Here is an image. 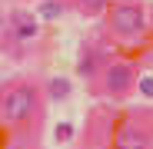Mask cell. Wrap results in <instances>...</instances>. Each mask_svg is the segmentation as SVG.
Listing matches in <instances>:
<instances>
[{
	"label": "cell",
	"mask_w": 153,
	"mask_h": 149,
	"mask_svg": "<svg viewBox=\"0 0 153 149\" xmlns=\"http://www.w3.org/2000/svg\"><path fill=\"white\" fill-rule=\"evenodd\" d=\"M43 103H47V93L37 80H13L10 86H4L0 119L10 129H27L30 123L37 126L43 116Z\"/></svg>",
	"instance_id": "obj_1"
},
{
	"label": "cell",
	"mask_w": 153,
	"mask_h": 149,
	"mask_svg": "<svg viewBox=\"0 0 153 149\" xmlns=\"http://www.w3.org/2000/svg\"><path fill=\"white\" fill-rule=\"evenodd\" d=\"M107 30L120 40H140L146 33V10L137 0H120L107 10Z\"/></svg>",
	"instance_id": "obj_2"
},
{
	"label": "cell",
	"mask_w": 153,
	"mask_h": 149,
	"mask_svg": "<svg viewBox=\"0 0 153 149\" xmlns=\"http://www.w3.org/2000/svg\"><path fill=\"white\" fill-rule=\"evenodd\" d=\"M137 90V70L126 60H110L103 66V73L93 80V93L107 96V99H123Z\"/></svg>",
	"instance_id": "obj_3"
},
{
	"label": "cell",
	"mask_w": 153,
	"mask_h": 149,
	"mask_svg": "<svg viewBox=\"0 0 153 149\" xmlns=\"http://www.w3.org/2000/svg\"><path fill=\"white\" fill-rule=\"evenodd\" d=\"M110 146L113 149H153V136H150L146 126H140V123H133V119H123L113 129Z\"/></svg>",
	"instance_id": "obj_4"
},
{
	"label": "cell",
	"mask_w": 153,
	"mask_h": 149,
	"mask_svg": "<svg viewBox=\"0 0 153 149\" xmlns=\"http://www.w3.org/2000/svg\"><path fill=\"white\" fill-rule=\"evenodd\" d=\"M7 27H10L20 40H33V37L40 33V20H37L33 10L17 7V10H10V17H7Z\"/></svg>",
	"instance_id": "obj_5"
},
{
	"label": "cell",
	"mask_w": 153,
	"mask_h": 149,
	"mask_svg": "<svg viewBox=\"0 0 153 149\" xmlns=\"http://www.w3.org/2000/svg\"><path fill=\"white\" fill-rule=\"evenodd\" d=\"M103 66H107V63H103ZM103 66H100V53H97V50H83L80 63H76V76H83V80H97L100 73H103Z\"/></svg>",
	"instance_id": "obj_6"
},
{
	"label": "cell",
	"mask_w": 153,
	"mask_h": 149,
	"mask_svg": "<svg viewBox=\"0 0 153 149\" xmlns=\"http://www.w3.org/2000/svg\"><path fill=\"white\" fill-rule=\"evenodd\" d=\"M4 149H40V139H37V129H13Z\"/></svg>",
	"instance_id": "obj_7"
},
{
	"label": "cell",
	"mask_w": 153,
	"mask_h": 149,
	"mask_svg": "<svg viewBox=\"0 0 153 149\" xmlns=\"http://www.w3.org/2000/svg\"><path fill=\"white\" fill-rule=\"evenodd\" d=\"M70 4L80 10L83 17H100V13H107L113 7V0H70Z\"/></svg>",
	"instance_id": "obj_8"
},
{
	"label": "cell",
	"mask_w": 153,
	"mask_h": 149,
	"mask_svg": "<svg viewBox=\"0 0 153 149\" xmlns=\"http://www.w3.org/2000/svg\"><path fill=\"white\" fill-rule=\"evenodd\" d=\"M67 96H70V80L63 76L47 80V99H67Z\"/></svg>",
	"instance_id": "obj_9"
},
{
	"label": "cell",
	"mask_w": 153,
	"mask_h": 149,
	"mask_svg": "<svg viewBox=\"0 0 153 149\" xmlns=\"http://www.w3.org/2000/svg\"><path fill=\"white\" fill-rule=\"evenodd\" d=\"M60 13H63V4H57V0H43L40 4V17H47V20H53Z\"/></svg>",
	"instance_id": "obj_10"
},
{
	"label": "cell",
	"mask_w": 153,
	"mask_h": 149,
	"mask_svg": "<svg viewBox=\"0 0 153 149\" xmlns=\"http://www.w3.org/2000/svg\"><path fill=\"white\" fill-rule=\"evenodd\" d=\"M70 136H73V126H70V123H60L57 133H53V139H57V142H67Z\"/></svg>",
	"instance_id": "obj_11"
},
{
	"label": "cell",
	"mask_w": 153,
	"mask_h": 149,
	"mask_svg": "<svg viewBox=\"0 0 153 149\" xmlns=\"http://www.w3.org/2000/svg\"><path fill=\"white\" fill-rule=\"evenodd\" d=\"M140 93H143V96H153V76L140 80Z\"/></svg>",
	"instance_id": "obj_12"
}]
</instances>
